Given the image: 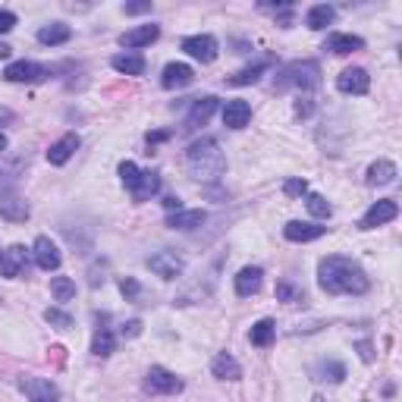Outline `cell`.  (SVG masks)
<instances>
[{"mask_svg": "<svg viewBox=\"0 0 402 402\" xmlns=\"http://www.w3.org/2000/svg\"><path fill=\"white\" fill-rule=\"evenodd\" d=\"M251 120V107H248V101H226V107H223V126H230V129H242V126H248Z\"/></svg>", "mask_w": 402, "mask_h": 402, "instance_id": "cell-18", "label": "cell"}, {"mask_svg": "<svg viewBox=\"0 0 402 402\" xmlns=\"http://www.w3.org/2000/svg\"><path fill=\"white\" fill-rule=\"evenodd\" d=\"M120 176H123L126 189L132 192V189H136V183H139V176H141V170H139L132 161H123V164H120Z\"/></svg>", "mask_w": 402, "mask_h": 402, "instance_id": "cell-32", "label": "cell"}, {"mask_svg": "<svg viewBox=\"0 0 402 402\" xmlns=\"http://www.w3.org/2000/svg\"><path fill=\"white\" fill-rule=\"evenodd\" d=\"M211 371H214V377H220V381H239V377H242L239 361H236L233 356H226V352L214 356V361H211Z\"/></svg>", "mask_w": 402, "mask_h": 402, "instance_id": "cell-20", "label": "cell"}, {"mask_svg": "<svg viewBox=\"0 0 402 402\" xmlns=\"http://www.w3.org/2000/svg\"><path fill=\"white\" fill-rule=\"evenodd\" d=\"M192 79H195V73H192L189 63H167V66H164V76H161V85L167 91H173V89H186V85H192Z\"/></svg>", "mask_w": 402, "mask_h": 402, "instance_id": "cell-11", "label": "cell"}, {"mask_svg": "<svg viewBox=\"0 0 402 402\" xmlns=\"http://www.w3.org/2000/svg\"><path fill=\"white\" fill-rule=\"evenodd\" d=\"M13 54V47H6V44H0V60H6Z\"/></svg>", "mask_w": 402, "mask_h": 402, "instance_id": "cell-42", "label": "cell"}, {"mask_svg": "<svg viewBox=\"0 0 402 402\" xmlns=\"http://www.w3.org/2000/svg\"><path fill=\"white\" fill-rule=\"evenodd\" d=\"M148 267H151L157 277L176 280L179 273H183V258H176L173 251H154V255L148 258Z\"/></svg>", "mask_w": 402, "mask_h": 402, "instance_id": "cell-9", "label": "cell"}, {"mask_svg": "<svg viewBox=\"0 0 402 402\" xmlns=\"http://www.w3.org/2000/svg\"><path fill=\"white\" fill-rule=\"evenodd\" d=\"M157 38H161V29H157V26H139L132 31H123L120 44L129 47V51H136V47H148L151 41H157Z\"/></svg>", "mask_w": 402, "mask_h": 402, "instance_id": "cell-17", "label": "cell"}, {"mask_svg": "<svg viewBox=\"0 0 402 402\" xmlns=\"http://www.w3.org/2000/svg\"><path fill=\"white\" fill-rule=\"evenodd\" d=\"M365 41H361L358 35H340V31H333V35H327V44L324 51H333V54H352V51H361Z\"/></svg>", "mask_w": 402, "mask_h": 402, "instance_id": "cell-21", "label": "cell"}, {"mask_svg": "<svg viewBox=\"0 0 402 402\" xmlns=\"http://www.w3.org/2000/svg\"><path fill=\"white\" fill-rule=\"evenodd\" d=\"M145 390L148 393H164V396H173V393L183 390V381H179L173 371H167V368H151L145 377Z\"/></svg>", "mask_w": 402, "mask_h": 402, "instance_id": "cell-5", "label": "cell"}, {"mask_svg": "<svg viewBox=\"0 0 402 402\" xmlns=\"http://www.w3.org/2000/svg\"><path fill=\"white\" fill-rule=\"evenodd\" d=\"M151 4H126V13H148Z\"/></svg>", "mask_w": 402, "mask_h": 402, "instance_id": "cell-40", "label": "cell"}, {"mask_svg": "<svg viewBox=\"0 0 402 402\" xmlns=\"http://www.w3.org/2000/svg\"><path fill=\"white\" fill-rule=\"evenodd\" d=\"M183 51L201 63H211L217 57V38L214 35H189L183 41Z\"/></svg>", "mask_w": 402, "mask_h": 402, "instance_id": "cell-8", "label": "cell"}, {"mask_svg": "<svg viewBox=\"0 0 402 402\" xmlns=\"http://www.w3.org/2000/svg\"><path fill=\"white\" fill-rule=\"evenodd\" d=\"M19 390L29 396V402H57V387L44 377H19Z\"/></svg>", "mask_w": 402, "mask_h": 402, "instance_id": "cell-6", "label": "cell"}, {"mask_svg": "<svg viewBox=\"0 0 402 402\" xmlns=\"http://www.w3.org/2000/svg\"><path fill=\"white\" fill-rule=\"evenodd\" d=\"M305 204H308V211H311V214L318 217V220H327L330 214H333V208H330V201L324 199V195H318V192H311L308 199H305Z\"/></svg>", "mask_w": 402, "mask_h": 402, "instance_id": "cell-31", "label": "cell"}, {"mask_svg": "<svg viewBox=\"0 0 402 402\" xmlns=\"http://www.w3.org/2000/svg\"><path fill=\"white\" fill-rule=\"evenodd\" d=\"M273 336H277V324H273L271 318H264V321H258L255 327H251V346H271L273 343Z\"/></svg>", "mask_w": 402, "mask_h": 402, "instance_id": "cell-28", "label": "cell"}, {"mask_svg": "<svg viewBox=\"0 0 402 402\" xmlns=\"http://www.w3.org/2000/svg\"><path fill=\"white\" fill-rule=\"evenodd\" d=\"M186 161H189V173H192L195 179H220L226 170V157L214 139L195 141V145L189 148Z\"/></svg>", "mask_w": 402, "mask_h": 402, "instance_id": "cell-2", "label": "cell"}, {"mask_svg": "<svg viewBox=\"0 0 402 402\" xmlns=\"http://www.w3.org/2000/svg\"><path fill=\"white\" fill-rule=\"evenodd\" d=\"M318 82H321L318 63H293V66L283 69V79H277L280 89H286V85H298V89H314Z\"/></svg>", "mask_w": 402, "mask_h": 402, "instance_id": "cell-3", "label": "cell"}, {"mask_svg": "<svg viewBox=\"0 0 402 402\" xmlns=\"http://www.w3.org/2000/svg\"><path fill=\"white\" fill-rule=\"evenodd\" d=\"M76 148H79V136H76V132H66V136H63L60 141H54V145H51V151H47V161H51L54 167H63V164L73 157Z\"/></svg>", "mask_w": 402, "mask_h": 402, "instance_id": "cell-19", "label": "cell"}, {"mask_svg": "<svg viewBox=\"0 0 402 402\" xmlns=\"http://www.w3.org/2000/svg\"><path fill=\"white\" fill-rule=\"evenodd\" d=\"M318 283L321 289L330 296H361L368 293V273L352 261V258L343 255H327L318 267Z\"/></svg>", "mask_w": 402, "mask_h": 402, "instance_id": "cell-1", "label": "cell"}, {"mask_svg": "<svg viewBox=\"0 0 402 402\" xmlns=\"http://www.w3.org/2000/svg\"><path fill=\"white\" fill-rule=\"evenodd\" d=\"M35 264L41 267V271H57L60 267V248L54 246L51 239H47V236H38L35 239Z\"/></svg>", "mask_w": 402, "mask_h": 402, "instance_id": "cell-13", "label": "cell"}, {"mask_svg": "<svg viewBox=\"0 0 402 402\" xmlns=\"http://www.w3.org/2000/svg\"><path fill=\"white\" fill-rule=\"evenodd\" d=\"M110 63H114V69L123 76H141L145 73V57H139V54H116Z\"/></svg>", "mask_w": 402, "mask_h": 402, "instance_id": "cell-26", "label": "cell"}, {"mask_svg": "<svg viewBox=\"0 0 402 402\" xmlns=\"http://www.w3.org/2000/svg\"><path fill=\"white\" fill-rule=\"evenodd\" d=\"M26 271V248L22 246H10L6 251H0V277H19Z\"/></svg>", "mask_w": 402, "mask_h": 402, "instance_id": "cell-14", "label": "cell"}, {"mask_svg": "<svg viewBox=\"0 0 402 402\" xmlns=\"http://www.w3.org/2000/svg\"><path fill=\"white\" fill-rule=\"evenodd\" d=\"M336 89H340L343 94H365L368 89H371V79H368L365 69L352 66V69H343L340 79H336Z\"/></svg>", "mask_w": 402, "mask_h": 402, "instance_id": "cell-10", "label": "cell"}, {"mask_svg": "<svg viewBox=\"0 0 402 402\" xmlns=\"http://www.w3.org/2000/svg\"><path fill=\"white\" fill-rule=\"evenodd\" d=\"M161 192V176L151 170H141V176H139V183L136 189H132V199L136 201H145V199H151V195Z\"/></svg>", "mask_w": 402, "mask_h": 402, "instance_id": "cell-22", "label": "cell"}, {"mask_svg": "<svg viewBox=\"0 0 402 402\" xmlns=\"http://www.w3.org/2000/svg\"><path fill=\"white\" fill-rule=\"evenodd\" d=\"M396 164L393 161H377V164H371L368 167V183L371 186H390L393 179H396Z\"/></svg>", "mask_w": 402, "mask_h": 402, "instance_id": "cell-25", "label": "cell"}, {"mask_svg": "<svg viewBox=\"0 0 402 402\" xmlns=\"http://www.w3.org/2000/svg\"><path fill=\"white\" fill-rule=\"evenodd\" d=\"M120 293L129 298V302H136V298H139V283L132 280V277H123L120 280Z\"/></svg>", "mask_w": 402, "mask_h": 402, "instance_id": "cell-35", "label": "cell"}, {"mask_svg": "<svg viewBox=\"0 0 402 402\" xmlns=\"http://www.w3.org/2000/svg\"><path fill=\"white\" fill-rule=\"evenodd\" d=\"M69 38H73V29L66 26V22H51V26H44L41 31H38V41L41 44H66Z\"/></svg>", "mask_w": 402, "mask_h": 402, "instance_id": "cell-24", "label": "cell"}, {"mask_svg": "<svg viewBox=\"0 0 402 402\" xmlns=\"http://www.w3.org/2000/svg\"><path fill=\"white\" fill-rule=\"evenodd\" d=\"M204 220H208V214H204L201 208H192V211L179 208V211H170L167 214V226L170 230H195V226H201Z\"/></svg>", "mask_w": 402, "mask_h": 402, "instance_id": "cell-15", "label": "cell"}, {"mask_svg": "<svg viewBox=\"0 0 402 402\" xmlns=\"http://www.w3.org/2000/svg\"><path fill=\"white\" fill-rule=\"evenodd\" d=\"M44 318L51 321V324H57V327H69V324H73V321H69V314H63V311H57V308H47Z\"/></svg>", "mask_w": 402, "mask_h": 402, "instance_id": "cell-36", "label": "cell"}, {"mask_svg": "<svg viewBox=\"0 0 402 402\" xmlns=\"http://www.w3.org/2000/svg\"><path fill=\"white\" fill-rule=\"evenodd\" d=\"M13 26H16V16H13V13H6V10H0V35L13 31Z\"/></svg>", "mask_w": 402, "mask_h": 402, "instance_id": "cell-38", "label": "cell"}, {"mask_svg": "<svg viewBox=\"0 0 402 402\" xmlns=\"http://www.w3.org/2000/svg\"><path fill=\"white\" fill-rule=\"evenodd\" d=\"M123 333H126V336H139V333H141V321H129V324L123 327Z\"/></svg>", "mask_w": 402, "mask_h": 402, "instance_id": "cell-39", "label": "cell"}, {"mask_svg": "<svg viewBox=\"0 0 402 402\" xmlns=\"http://www.w3.org/2000/svg\"><path fill=\"white\" fill-rule=\"evenodd\" d=\"M4 148H6V136H0V151H4Z\"/></svg>", "mask_w": 402, "mask_h": 402, "instance_id": "cell-43", "label": "cell"}, {"mask_svg": "<svg viewBox=\"0 0 402 402\" xmlns=\"http://www.w3.org/2000/svg\"><path fill=\"white\" fill-rule=\"evenodd\" d=\"M333 6H327V4H318V6H311L308 10V19H305V26L314 29V31H321V29H327L330 22H333Z\"/></svg>", "mask_w": 402, "mask_h": 402, "instance_id": "cell-27", "label": "cell"}, {"mask_svg": "<svg viewBox=\"0 0 402 402\" xmlns=\"http://www.w3.org/2000/svg\"><path fill=\"white\" fill-rule=\"evenodd\" d=\"M214 110H217V98H211V94H208V98H199V101H195V104H192V114H189V129H195V126H204V123H208L211 120V114H214Z\"/></svg>", "mask_w": 402, "mask_h": 402, "instance_id": "cell-23", "label": "cell"}, {"mask_svg": "<svg viewBox=\"0 0 402 402\" xmlns=\"http://www.w3.org/2000/svg\"><path fill=\"white\" fill-rule=\"evenodd\" d=\"M399 214V204L396 201H390V199H383V201H377L368 208V214L361 217V230H374V226H383V223H390V220H396Z\"/></svg>", "mask_w": 402, "mask_h": 402, "instance_id": "cell-7", "label": "cell"}, {"mask_svg": "<svg viewBox=\"0 0 402 402\" xmlns=\"http://www.w3.org/2000/svg\"><path fill=\"white\" fill-rule=\"evenodd\" d=\"M314 402H324V399H321V396H314Z\"/></svg>", "mask_w": 402, "mask_h": 402, "instance_id": "cell-44", "label": "cell"}, {"mask_svg": "<svg viewBox=\"0 0 402 402\" xmlns=\"http://www.w3.org/2000/svg\"><path fill=\"white\" fill-rule=\"evenodd\" d=\"M261 73H264V66L261 63H258V66H251V69H242V73H236L230 82L233 85H251V82H258V79H261Z\"/></svg>", "mask_w": 402, "mask_h": 402, "instance_id": "cell-34", "label": "cell"}, {"mask_svg": "<svg viewBox=\"0 0 402 402\" xmlns=\"http://www.w3.org/2000/svg\"><path fill=\"white\" fill-rule=\"evenodd\" d=\"M167 139V132H151V136H148V141H164Z\"/></svg>", "mask_w": 402, "mask_h": 402, "instance_id": "cell-41", "label": "cell"}, {"mask_svg": "<svg viewBox=\"0 0 402 402\" xmlns=\"http://www.w3.org/2000/svg\"><path fill=\"white\" fill-rule=\"evenodd\" d=\"M47 76V66H41V63H31V60H16L10 63V66L4 69V79L6 82H41V79Z\"/></svg>", "mask_w": 402, "mask_h": 402, "instance_id": "cell-4", "label": "cell"}, {"mask_svg": "<svg viewBox=\"0 0 402 402\" xmlns=\"http://www.w3.org/2000/svg\"><path fill=\"white\" fill-rule=\"evenodd\" d=\"M283 192L286 195H305L308 192V183H305V179H289V183L283 186Z\"/></svg>", "mask_w": 402, "mask_h": 402, "instance_id": "cell-37", "label": "cell"}, {"mask_svg": "<svg viewBox=\"0 0 402 402\" xmlns=\"http://www.w3.org/2000/svg\"><path fill=\"white\" fill-rule=\"evenodd\" d=\"M261 280H264L261 267H242V271L236 273V296H242V298L255 296L258 289H261Z\"/></svg>", "mask_w": 402, "mask_h": 402, "instance_id": "cell-16", "label": "cell"}, {"mask_svg": "<svg viewBox=\"0 0 402 402\" xmlns=\"http://www.w3.org/2000/svg\"><path fill=\"white\" fill-rule=\"evenodd\" d=\"M277 296L283 298V302H302V289L298 286H293V283L289 280H283V283H277Z\"/></svg>", "mask_w": 402, "mask_h": 402, "instance_id": "cell-33", "label": "cell"}, {"mask_svg": "<svg viewBox=\"0 0 402 402\" xmlns=\"http://www.w3.org/2000/svg\"><path fill=\"white\" fill-rule=\"evenodd\" d=\"M116 349V340H114V333H110L107 327H101V330H94V336H91V352L94 356H101V358H107L110 352Z\"/></svg>", "mask_w": 402, "mask_h": 402, "instance_id": "cell-29", "label": "cell"}, {"mask_svg": "<svg viewBox=\"0 0 402 402\" xmlns=\"http://www.w3.org/2000/svg\"><path fill=\"white\" fill-rule=\"evenodd\" d=\"M324 233H327V226L302 223V220H289V223L283 226V236H286L289 242H314V239H321Z\"/></svg>", "mask_w": 402, "mask_h": 402, "instance_id": "cell-12", "label": "cell"}, {"mask_svg": "<svg viewBox=\"0 0 402 402\" xmlns=\"http://www.w3.org/2000/svg\"><path fill=\"white\" fill-rule=\"evenodd\" d=\"M51 296H54V302H69V298L76 296V283L69 277H54L51 280Z\"/></svg>", "mask_w": 402, "mask_h": 402, "instance_id": "cell-30", "label": "cell"}]
</instances>
